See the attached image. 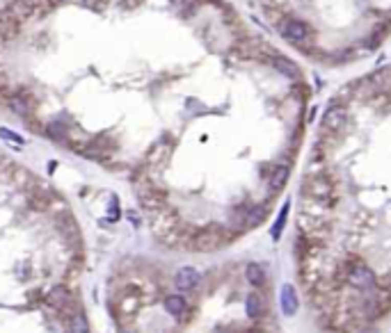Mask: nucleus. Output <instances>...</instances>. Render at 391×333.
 I'll return each mask as SVG.
<instances>
[{
	"instance_id": "obj_1",
	"label": "nucleus",
	"mask_w": 391,
	"mask_h": 333,
	"mask_svg": "<svg viewBox=\"0 0 391 333\" xmlns=\"http://www.w3.org/2000/svg\"><path fill=\"white\" fill-rule=\"evenodd\" d=\"M199 281H202V274H199L194 267H181L177 272V278H174V283H177V288L181 292L197 290Z\"/></svg>"
},
{
	"instance_id": "obj_2",
	"label": "nucleus",
	"mask_w": 391,
	"mask_h": 333,
	"mask_svg": "<svg viewBox=\"0 0 391 333\" xmlns=\"http://www.w3.org/2000/svg\"><path fill=\"white\" fill-rule=\"evenodd\" d=\"M7 103H9V110H12L14 114H18L21 119H30L32 112H35V103H32V99L26 94V91L9 96Z\"/></svg>"
},
{
	"instance_id": "obj_3",
	"label": "nucleus",
	"mask_w": 391,
	"mask_h": 333,
	"mask_svg": "<svg viewBox=\"0 0 391 333\" xmlns=\"http://www.w3.org/2000/svg\"><path fill=\"white\" fill-rule=\"evenodd\" d=\"M297 306H300V301H297V292L293 286H284L281 288V311H284L286 317L295 315Z\"/></svg>"
},
{
	"instance_id": "obj_4",
	"label": "nucleus",
	"mask_w": 391,
	"mask_h": 333,
	"mask_svg": "<svg viewBox=\"0 0 391 333\" xmlns=\"http://www.w3.org/2000/svg\"><path fill=\"white\" fill-rule=\"evenodd\" d=\"M169 153H172V144L169 141H158V144L154 146V149L149 151V155H146V162L149 164H160L165 162V160L169 158Z\"/></svg>"
},
{
	"instance_id": "obj_5",
	"label": "nucleus",
	"mask_w": 391,
	"mask_h": 333,
	"mask_svg": "<svg viewBox=\"0 0 391 333\" xmlns=\"http://www.w3.org/2000/svg\"><path fill=\"white\" fill-rule=\"evenodd\" d=\"M245 278L249 283H252V286H263V283H266V269H263V265L261 263H247L245 265Z\"/></svg>"
},
{
	"instance_id": "obj_6",
	"label": "nucleus",
	"mask_w": 391,
	"mask_h": 333,
	"mask_svg": "<svg viewBox=\"0 0 391 333\" xmlns=\"http://www.w3.org/2000/svg\"><path fill=\"white\" fill-rule=\"evenodd\" d=\"M245 313L249 320H258L266 313V303H263V299L258 295H249L245 299Z\"/></svg>"
},
{
	"instance_id": "obj_7",
	"label": "nucleus",
	"mask_w": 391,
	"mask_h": 333,
	"mask_svg": "<svg viewBox=\"0 0 391 333\" xmlns=\"http://www.w3.org/2000/svg\"><path fill=\"white\" fill-rule=\"evenodd\" d=\"M46 135L55 141H67L71 135V128L67 124H62V121H53V124L46 126Z\"/></svg>"
},
{
	"instance_id": "obj_8",
	"label": "nucleus",
	"mask_w": 391,
	"mask_h": 333,
	"mask_svg": "<svg viewBox=\"0 0 391 333\" xmlns=\"http://www.w3.org/2000/svg\"><path fill=\"white\" fill-rule=\"evenodd\" d=\"M165 311H167L169 315H174V317L183 315V313H185V299L181 295L167 297V299H165Z\"/></svg>"
},
{
	"instance_id": "obj_9",
	"label": "nucleus",
	"mask_w": 391,
	"mask_h": 333,
	"mask_svg": "<svg viewBox=\"0 0 391 333\" xmlns=\"http://www.w3.org/2000/svg\"><path fill=\"white\" fill-rule=\"evenodd\" d=\"M69 301H71V295H69V290H67V288H57V290L51 292V303H53V306L67 308V306H69Z\"/></svg>"
},
{
	"instance_id": "obj_10",
	"label": "nucleus",
	"mask_w": 391,
	"mask_h": 333,
	"mask_svg": "<svg viewBox=\"0 0 391 333\" xmlns=\"http://www.w3.org/2000/svg\"><path fill=\"white\" fill-rule=\"evenodd\" d=\"M71 333H90V324H87V317L82 313L71 317Z\"/></svg>"
},
{
	"instance_id": "obj_11",
	"label": "nucleus",
	"mask_w": 391,
	"mask_h": 333,
	"mask_svg": "<svg viewBox=\"0 0 391 333\" xmlns=\"http://www.w3.org/2000/svg\"><path fill=\"white\" fill-rule=\"evenodd\" d=\"M0 139H7V141H12V144H23V137L12 133L9 128H0Z\"/></svg>"
},
{
	"instance_id": "obj_12",
	"label": "nucleus",
	"mask_w": 391,
	"mask_h": 333,
	"mask_svg": "<svg viewBox=\"0 0 391 333\" xmlns=\"http://www.w3.org/2000/svg\"><path fill=\"white\" fill-rule=\"evenodd\" d=\"M51 3H64V0H51Z\"/></svg>"
},
{
	"instance_id": "obj_13",
	"label": "nucleus",
	"mask_w": 391,
	"mask_h": 333,
	"mask_svg": "<svg viewBox=\"0 0 391 333\" xmlns=\"http://www.w3.org/2000/svg\"><path fill=\"white\" fill-rule=\"evenodd\" d=\"M215 333H229V331H215Z\"/></svg>"
},
{
	"instance_id": "obj_14",
	"label": "nucleus",
	"mask_w": 391,
	"mask_h": 333,
	"mask_svg": "<svg viewBox=\"0 0 391 333\" xmlns=\"http://www.w3.org/2000/svg\"><path fill=\"white\" fill-rule=\"evenodd\" d=\"M124 333H128V331H124Z\"/></svg>"
}]
</instances>
